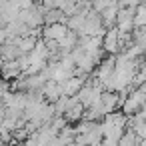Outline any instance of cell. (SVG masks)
<instances>
[{
    "mask_svg": "<svg viewBox=\"0 0 146 146\" xmlns=\"http://www.w3.org/2000/svg\"><path fill=\"white\" fill-rule=\"evenodd\" d=\"M64 2V0H42V6L44 8H60V4Z\"/></svg>",
    "mask_w": 146,
    "mask_h": 146,
    "instance_id": "cell-8",
    "label": "cell"
},
{
    "mask_svg": "<svg viewBox=\"0 0 146 146\" xmlns=\"http://www.w3.org/2000/svg\"><path fill=\"white\" fill-rule=\"evenodd\" d=\"M100 104L104 106L106 112H112V110H118L120 108V96L116 90H102L100 92Z\"/></svg>",
    "mask_w": 146,
    "mask_h": 146,
    "instance_id": "cell-3",
    "label": "cell"
},
{
    "mask_svg": "<svg viewBox=\"0 0 146 146\" xmlns=\"http://www.w3.org/2000/svg\"><path fill=\"white\" fill-rule=\"evenodd\" d=\"M8 90V80H4L2 76H0V98H2V94Z\"/></svg>",
    "mask_w": 146,
    "mask_h": 146,
    "instance_id": "cell-9",
    "label": "cell"
},
{
    "mask_svg": "<svg viewBox=\"0 0 146 146\" xmlns=\"http://www.w3.org/2000/svg\"><path fill=\"white\" fill-rule=\"evenodd\" d=\"M0 62H2V52H0Z\"/></svg>",
    "mask_w": 146,
    "mask_h": 146,
    "instance_id": "cell-10",
    "label": "cell"
},
{
    "mask_svg": "<svg viewBox=\"0 0 146 146\" xmlns=\"http://www.w3.org/2000/svg\"><path fill=\"white\" fill-rule=\"evenodd\" d=\"M82 114H84V106H82L80 102L72 104L68 110H64V112H62V116L66 118V122H68V124H74V122H78V120L82 118Z\"/></svg>",
    "mask_w": 146,
    "mask_h": 146,
    "instance_id": "cell-6",
    "label": "cell"
},
{
    "mask_svg": "<svg viewBox=\"0 0 146 146\" xmlns=\"http://www.w3.org/2000/svg\"><path fill=\"white\" fill-rule=\"evenodd\" d=\"M66 24L64 22H52V24H42V38L46 40H60L66 34Z\"/></svg>",
    "mask_w": 146,
    "mask_h": 146,
    "instance_id": "cell-2",
    "label": "cell"
},
{
    "mask_svg": "<svg viewBox=\"0 0 146 146\" xmlns=\"http://www.w3.org/2000/svg\"><path fill=\"white\" fill-rule=\"evenodd\" d=\"M116 12H118V2L106 6L102 12H100V20H102V26L104 28H110L116 24Z\"/></svg>",
    "mask_w": 146,
    "mask_h": 146,
    "instance_id": "cell-4",
    "label": "cell"
},
{
    "mask_svg": "<svg viewBox=\"0 0 146 146\" xmlns=\"http://www.w3.org/2000/svg\"><path fill=\"white\" fill-rule=\"evenodd\" d=\"M102 50L106 54H116L120 52V46H118V28L116 26H110L106 28L104 36H102Z\"/></svg>",
    "mask_w": 146,
    "mask_h": 146,
    "instance_id": "cell-1",
    "label": "cell"
},
{
    "mask_svg": "<svg viewBox=\"0 0 146 146\" xmlns=\"http://www.w3.org/2000/svg\"><path fill=\"white\" fill-rule=\"evenodd\" d=\"M76 42H78V34H76L74 30H66V34L58 40V50L68 52V50H72V48L76 46Z\"/></svg>",
    "mask_w": 146,
    "mask_h": 146,
    "instance_id": "cell-5",
    "label": "cell"
},
{
    "mask_svg": "<svg viewBox=\"0 0 146 146\" xmlns=\"http://www.w3.org/2000/svg\"><path fill=\"white\" fill-rule=\"evenodd\" d=\"M132 24L134 26H146V6H144V2H140V4L134 6Z\"/></svg>",
    "mask_w": 146,
    "mask_h": 146,
    "instance_id": "cell-7",
    "label": "cell"
}]
</instances>
